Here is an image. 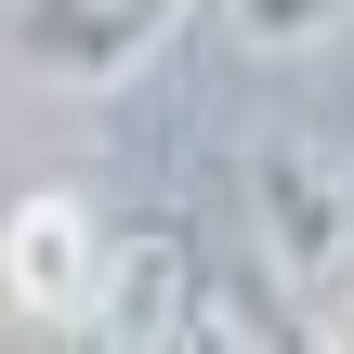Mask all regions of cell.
<instances>
[{"instance_id": "1", "label": "cell", "mask_w": 354, "mask_h": 354, "mask_svg": "<svg viewBox=\"0 0 354 354\" xmlns=\"http://www.w3.org/2000/svg\"><path fill=\"white\" fill-rule=\"evenodd\" d=\"M171 26L184 0H0V66L26 92H118Z\"/></svg>"}, {"instance_id": "2", "label": "cell", "mask_w": 354, "mask_h": 354, "mask_svg": "<svg viewBox=\"0 0 354 354\" xmlns=\"http://www.w3.org/2000/svg\"><path fill=\"white\" fill-rule=\"evenodd\" d=\"M92 289H105V223H92V197L26 184V197L0 210V302H13L26 328H92Z\"/></svg>"}, {"instance_id": "3", "label": "cell", "mask_w": 354, "mask_h": 354, "mask_svg": "<svg viewBox=\"0 0 354 354\" xmlns=\"http://www.w3.org/2000/svg\"><path fill=\"white\" fill-rule=\"evenodd\" d=\"M223 13H236L250 53H315V39H342V26H354V0H223Z\"/></svg>"}, {"instance_id": "4", "label": "cell", "mask_w": 354, "mask_h": 354, "mask_svg": "<svg viewBox=\"0 0 354 354\" xmlns=\"http://www.w3.org/2000/svg\"><path fill=\"white\" fill-rule=\"evenodd\" d=\"M302 354H354V263L315 289V302H302Z\"/></svg>"}]
</instances>
